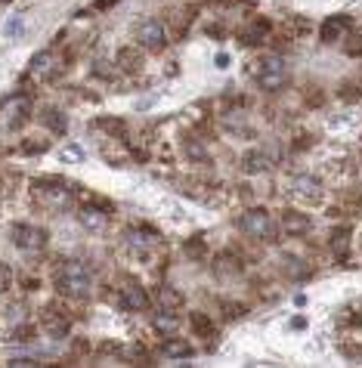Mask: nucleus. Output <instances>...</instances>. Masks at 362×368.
<instances>
[{
    "mask_svg": "<svg viewBox=\"0 0 362 368\" xmlns=\"http://www.w3.org/2000/svg\"><path fill=\"white\" fill-rule=\"evenodd\" d=\"M239 229L245 233L248 238H260V242H273L276 235V220L269 217L264 208H251L239 217Z\"/></svg>",
    "mask_w": 362,
    "mask_h": 368,
    "instance_id": "nucleus-4",
    "label": "nucleus"
},
{
    "mask_svg": "<svg viewBox=\"0 0 362 368\" xmlns=\"http://www.w3.org/2000/svg\"><path fill=\"white\" fill-rule=\"evenodd\" d=\"M10 365L22 368V365H38V362H35V359H10Z\"/></svg>",
    "mask_w": 362,
    "mask_h": 368,
    "instance_id": "nucleus-29",
    "label": "nucleus"
},
{
    "mask_svg": "<svg viewBox=\"0 0 362 368\" xmlns=\"http://www.w3.org/2000/svg\"><path fill=\"white\" fill-rule=\"evenodd\" d=\"M214 272L220 279H230V276H239L242 272V267H239V260L235 257H230V254H223V257H217V263H214Z\"/></svg>",
    "mask_w": 362,
    "mask_h": 368,
    "instance_id": "nucleus-21",
    "label": "nucleus"
},
{
    "mask_svg": "<svg viewBox=\"0 0 362 368\" xmlns=\"http://www.w3.org/2000/svg\"><path fill=\"white\" fill-rule=\"evenodd\" d=\"M118 0H96V10H108V6H115Z\"/></svg>",
    "mask_w": 362,
    "mask_h": 368,
    "instance_id": "nucleus-30",
    "label": "nucleus"
},
{
    "mask_svg": "<svg viewBox=\"0 0 362 368\" xmlns=\"http://www.w3.org/2000/svg\"><path fill=\"white\" fill-rule=\"evenodd\" d=\"M10 285H13V269L6 263H0V291H6Z\"/></svg>",
    "mask_w": 362,
    "mask_h": 368,
    "instance_id": "nucleus-25",
    "label": "nucleus"
},
{
    "mask_svg": "<svg viewBox=\"0 0 362 368\" xmlns=\"http://www.w3.org/2000/svg\"><path fill=\"white\" fill-rule=\"evenodd\" d=\"M155 328L162 331V335L167 338V335H176V328H180V316H176V310H158V316H155Z\"/></svg>",
    "mask_w": 362,
    "mask_h": 368,
    "instance_id": "nucleus-17",
    "label": "nucleus"
},
{
    "mask_svg": "<svg viewBox=\"0 0 362 368\" xmlns=\"http://www.w3.org/2000/svg\"><path fill=\"white\" fill-rule=\"evenodd\" d=\"M198 238H201V235H196V242L186 245V254H189V257H201V242H198Z\"/></svg>",
    "mask_w": 362,
    "mask_h": 368,
    "instance_id": "nucleus-28",
    "label": "nucleus"
},
{
    "mask_svg": "<svg viewBox=\"0 0 362 368\" xmlns=\"http://www.w3.org/2000/svg\"><path fill=\"white\" fill-rule=\"evenodd\" d=\"M0 4H4V0H0Z\"/></svg>",
    "mask_w": 362,
    "mask_h": 368,
    "instance_id": "nucleus-31",
    "label": "nucleus"
},
{
    "mask_svg": "<svg viewBox=\"0 0 362 368\" xmlns=\"http://www.w3.org/2000/svg\"><path fill=\"white\" fill-rule=\"evenodd\" d=\"M96 127H99V130H106V133L124 136V121H118V118H99Z\"/></svg>",
    "mask_w": 362,
    "mask_h": 368,
    "instance_id": "nucleus-23",
    "label": "nucleus"
},
{
    "mask_svg": "<svg viewBox=\"0 0 362 368\" xmlns=\"http://www.w3.org/2000/svg\"><path fill=\"white\" fill-rule=\"evenodd\" d=\"M279 229L285 235H307L310 233V213H300V211H285L282 213V223Z\"/></svg>",
    "mask_w": 362,
    "mask_h": 368,
    "instance_id": "nucleus-13",
    "label": "nucleus"
},
{
    "mask_svg": "<svg viewBox=\"0 0 362 368\" xmlns=\"http://www.w3.org/2000/svg\"><path fill=\"white\" fill-rule=\"evenodd\" d=\"M31 189H35L40 204H47L50 211H65V208H72V201H74L72 189L62 183V179H56V177L35 179V183H31Z\"/></svg>",
    "mask_w": 362,
    "mask_h": 368,
    "instance_id": "nucleus-2",
    "label": "nucleus"
},
{
    "mask_svg": "<svg viewBox=\"0 0 362 368\" xmlns=\"http://www.w3.org/2000/svg\"><path fill=\"white\" fill-rule=\"evenodd\" d=\"M192 353H196V350H192L189 340L174 338V335H167L164 344H162V356H167V359H189Z\"/></svg>",
    "mask_w": 362,
    "mask_h": 368,
    "instance_id": "nucleus-15",
    "label": "nucleus"
},
{
    "mask_svg": "<svg viewBox=\"0 0 362 368\" xmlns=\"http://www.w3.org/2000/svg\"><path fill=\"white\" fill-rule=\"evenodd\" d=\"M254 81L260 90L266 93H276L288 84V68H285V59L282 56H264L254 68Z\"/></svg>",
    "mask_w": 362,
    "mask_h": 368,
    "instance_id": "nucleus-3",
    "label": "nucleus"
},
{
    "mask_svg": "<svg viewBox=\"0 0 362 368\" xmlns=\"http://www.w3.org/2000/svg\"><path fill=\"white\" fill-rule=\"evenodd\" d=\"M53 68H56V53L53 50H44V53H38L35 59H31V74H38V78H47Z\"/></svg>",
    "mask_w": 362,
    "mask_h": 368,
    "instance_id": "nucleus-18",
    "label": "nucleus"
},
{
    "mask_svg": "<svg viewBox=\"0 0 362 368\" xmlns=\"http://www.w3.org/2000/svg\"><path fill=\"white\" fill-rule=\"evenodd\" d=\"M44 328H47L50 338H69L72 319L62 310H56V306H47V310H44Z\"/></svg>",
    "mask_w": 362,
    "mask_h": 368,
    "instance_id": "nucleus-12",
    "label": "nucleus"
},
{
    "mask_svg": "<svg viewBox=\"0 0 362 368\" xmlns=\"http://www.w3.org/2000/svg\"><path fill=\"white\" fill-rule=\"evenodd\" d=\"M158 242H162V235H158V229H152V226H133V229H128V245L137 254L155 251Z\"/></svg>",
    "mask_w": 362,
    "mask_h": 368,
    "instance_id": "nucleus-8",
    "label": "nucleus"
},
{
    "mask_svg": "<svg viewBox=\"0 0 362 368\" xmlns=\"http://www.w3.org/2000/svg\"><path fill=\"white\" fill-rule=\"evenodd\" d=\"M189 325L198 338H214V322L208 319V313H189Z\"/></svg>",
    "mask_w": 362,
    "mask_h": 368,
    "instance_id": "nucleus-20",
    "label": "nucleus"
},
{
    "mask_svg": "<svg viewBox=\"0 0 362 368\" xmlns=\"http://www.w3.org/2000/svg\"><path fill=\"white\" fill-rule=\"evenodd\" d=\"M269 165H266V155H248V165H245V170L248 174H264Z\"/></svg>",
    "mask_w": 362,
    "mask_h": 368,
    "instance_id": "nucleus-24",
    "label": "nucleus"
},
{
    "mask_svg": "<svg viewBox=\"0 0 362 368\" xmlns=\"http://www.w3.org/2000/svg\"><path fill=\"white\" fill-rule=\"evenodd\" d=\"M10 235L22 254H40L47 247V229H40L35 223H16L10 229Z\"/></svg>",
    "mask_w": 362,
    "mask_h": 368,
    "instance_id": "nucleus-5",
    "label": "nucleus"
},
{
    "mask_svg": "<svg viewBox=\"0 0 362 368\" xmlns=\"http://www.w3.org/2000/svg\"><path fill=\"white\" fill-rule=\"evenodd\" d=\"M56 288H59V294L72 297V301H84L94 291V272L84 267L81 260H65L56 269Z\"/></svg>",
    "mask_w": 362,
    "mask_h": 368,
    "instance_id": "nucleus-1",
    "label": "nucleus"
},
{
    "mask_svg": "<svg viewBox=\"0 0 362 368\" xmlns=\"http://www.w3.org/2000/svg\"><path fill=\"white\" fill-rule=\"evenodd\" d=\"M121 62H128V65H124V68H137V65H140V59H137V56H133V53H130V50H121Z\"/></svg>",
    "mask_w": 362,
    "mask_h": 368,
    "instance_id": "nucleus-27",
    "label": "nucleus"
},
{
    "mask_svg": "<svg viewBox=\"0 0 362 368\" xmlns=\"http://www.w3.org/2000/svg\"><path fill=\"white\" fill-rule=\"evenodd\" d=\"M78 223L84 229H90V233H103L108 226V211L106 208H96V204H84L78 211Z\"/></svg>",
    "mask_w": 362,
    "mask_h": 368,
    "instance_id": "nucleus-11",
    "label": "nucleus"
},
{
    "mask_svg": "<svg viewBox=\"0 0 362 368\" xmlns=\"http://www.w3.org/2000/svg\"><path fill=\"white\" fill-rule=\"evenodd\" d=\"M350 235H353L350 226H338V229H332V235H328V247H332V254L338 257V260H347Z\"/></svg>",
    "mask_w": 362,
    "mask_h": 368,
    "instance_id": "nucleus-14",
    "label": "nucleus"
},
{
    "mask_svg": "<svg viewBox=\"0 0 362 368\" xmlns=\"http://www.w3.org/2000/svg\"><path fill=\"white\" fill-rule=\"evenodd\" d=\"M350 31H353L350 16H328L322 22V28H319V38H322L325 44H338V40H344Z\"/></svg>",
    "mask_w": 362,
    "mask_h": 368,
    "instance_id": "nucleus-9",
    "label": "nucleus"
},
{
    "mask_svg": "<svg viewBox=\"0 0 362 368\" xmlns=\"http://www.w3.org/2000/svg\"><path fill=\"white\" fill-rule=\"evenodd\" d=\"M118 303H121V310H128V313H142V310H149V294L140 281L124 279L121 288H118Z\"/></svg>",
    "mask_w": 362,
    "mask_h": 368,
    "instance_id": "nucleus-6",
    "label": "nucleus"
},
{
    "mask_svg": "<svg viewBox=\"0 0 362 368\" xmlns=\"http://www.w3.org/2000/svg\"><path fill=\"white\" fill-rule=\"evenodd\" d=\"M137 44H140L142 50H149V53H158V50H164V47H167V31H164V25L158 22V19L140 22V28H137Z\"/></svg>",
    "mask_w": 362,
    "mask_h": 368,
    "instance_id": "nucleus-7",
    "label": "nucleus"
},
{
    "mask_svg": "<svg viewBox=\"0 0 362 368\" xmlns=\"http://www.w3.org/2000/svg\"><path fill=\"white\" fill-rule=\"evenodd\" d=\"M44 121H47V127H50L53 133H65V130H69V121H65V115H62V112H56V108H50Z\"/></svg>",
    "mask_w": 362,
    "mask_h": 368,
    "instance_id": "nucleus-22",
    "label": "nucleus"
},
{
    "mask_svg": "<svg viewBox=\"0 0 362 368\" xmlns=\"http://www.w3.org/2000/svg\"><path fill=\"white\" fill-rule=\"evenodd\" d=\"M158 306H164V310H180V306H183V294H180V291H174L171 285H162V288H158Z\"/></svg>",
    "mask_w": 362,
    "mask_h": 368,
    "instance_id": "nucleus-19",
    "label": "nucleus"
},
{
    "mask_svg": "<svg viewBox=\"0 0 362 368\" xmlns=\"http://www.w3.org/2000/svg\"><path fill=\"white\" fill-rule=\"evenodd\" d=\"M269 28H273V25H269L266 19H254L245 31H242V40H245V44H264L266 34H269Z\"/></svg>",
    "mask_w": 362,
    "mask_h": 368,
    "instance_id": "nucleus-16",
    "label": "nucleus"
},
{
    "mask_svg": "<svg viewBox=\"0 0 362 368\" xmlns=\"http://www.w3.org/2000/svg\"><path fill=\"white\" fill-rule=\"evenodd\" d=\"M294 195H298L300 201H307V204H319L325 199V192H322V183H319L316 177H294Z\"/></svg>",
    "mask_w": 362,
    "mask_h": 368,
    "instance_id": "nucleus-10",
    "label": "nucleus"
},
{
    "mask_svg": "<svg viewBox=\"0 0 362 368\" xmlns=\"http://www.w3.org/2000/svg\"><path fill=\"white\" fill-rule=\"evenodd\" d=\"M13 340H31V335H35V328H31V325H22V328H16L13 331Z\"/></svg>",
    "mask_w": 362,
    "mask_h": 368,
    "instance_id": "nucleus-26",
    "label": "nucleus"
}]
</instances>
